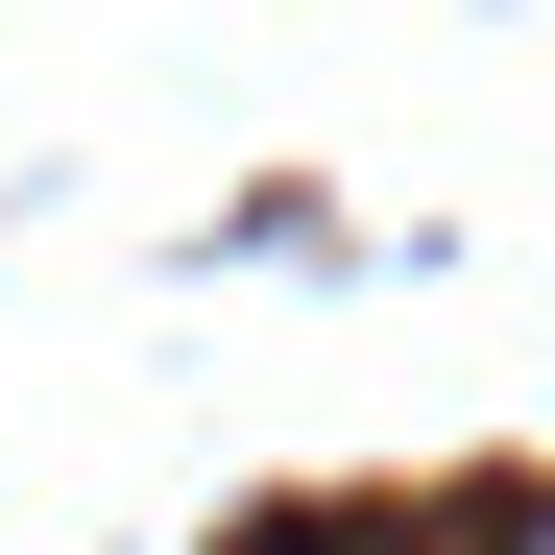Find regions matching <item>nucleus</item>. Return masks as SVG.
<instances>
[{
	"instance_id": "1",
	"label": "nucleus",
	"mask_w": 555,
	"mask_h": 555,
	"mask_svg": "<svg viewBox=\"0 0 555 555\" xmlns=\"http://www.w3.org/2000/svg\"><path fill=\"white\" fill-rule=\"evenodd\" d=\"M507 555H555V531H507Z\"/></svg>"
}]
</instances>
